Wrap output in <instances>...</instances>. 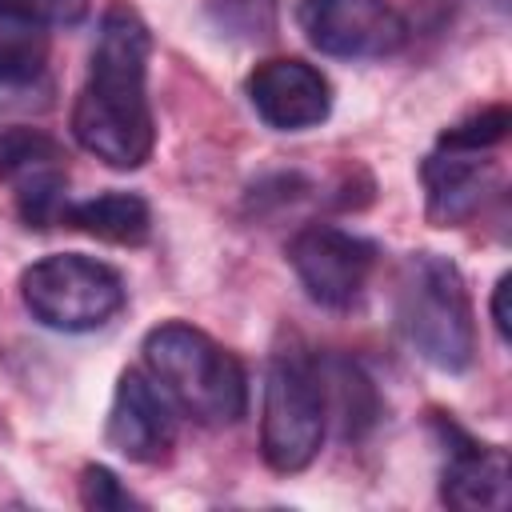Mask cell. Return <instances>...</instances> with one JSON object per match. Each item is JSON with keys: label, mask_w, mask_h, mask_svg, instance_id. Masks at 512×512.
I'll return each instance as SVG.
<instances>
[{"label": "cell", "mask_w": 512, "mask_h": 512, "mask_svg": "<svg viewBox=\"0 0 512 512\" xmlns=\"http://www.w3.org/2000/svg\"><path fill=\"white\" fill-rule=\"evenodd\" d=\"M108 448H116L132 464H164L176 448V404L164 396V388L140 372L128 368L116 380L108 424H104Z\"/></svg>", "instance_id": "cell-9"}, {"label": "cell", "mask_w": 512, "mask_h": 512, "mask_svg": "<svg viewBox=\"0 0 512 512\" xmlns=\"http://www.w3.org/2000/svg\"><path fill=\"white\" fill-rule=\"evenodd\" d=\"M512 128V112L504 104H492V108H480L472 116H464L460 124L444 128L436 144H448V148H468V152H492L496 144H504Z\"/></svg>", "instance_id": "cell-16"}, {"label": "cell", "mask_w": 512, "mask_h": 512, "mask_svg": "<svg viewBox=\"0 0 512 512\" xmlns=\"http://www.w3.org/2000/svg\"><path fill=\"white\" fill-rule=\"evenodd\" d=\"M80 504L88 512H124V508H144V500H136L120 476L104 464H88L80 472Z\"/></svg>", "instance_id": "cell-17"}, {"label": "cell", "mask_w": 512, "mask_h": 512, "mask_svg": "<svg viewBox=\"0 0 512 512\" xmlns=\"http://www.w3.org/2000/svg\"><path fill=\"white\" fill-rule=\"evenodd\" d=\"M436 432L444 436V468H440V500L456 512H496L508 504V452L500 444L472 440L448 416H436Z\"/></svg>", "instance_id": "cell-11"}, {"label": "cell", "mask_w": 512, "mask_h": 512, "mask_svg": "<svg viewBox=\"0 0 512 512\" xmlns=\"http://www.w3.org/2000/svg\"><path fill=\"white\" fill-rule=\"evenodd\" d=\"M248 100L256 116L276 128V132H304L328 120L332 112V84L320 68L296 60V56H276L252 68L248 76Z\"/></svg>", "instance_id": "cell-10"}, {"label": "cell", "mask_w": 512, "mask_h": 512, "mask_svg": "<svg viewBox=\"0 0 512 512\" xmlns=\"http://www.w3.org/2000/svg\"><path fill=\"white\" fill-rule=\"evenodd\" d=\"M0 184L12 188L16 212L28 228L60 224V212L68 204L64 148L40 128H24V124L0 128Z\"/></svg>", "instance_id": "cell-8"}, {"label": "cell", "mask_w": 512, "mask_h": 512, "mask_svg": "<svg viewBox=\"0 0 512 512\" xmlns=\"http://www.w3.org/2000/svg\"><path fill=\"white\" fill-rule=\"evenodd\" d=\"M508 284H512V276L504 272L496 280V288H492V328H496V336L504 344H508Z\"/></svg>", "instance_id": "cell-19"}, {"label": "cell", "mask_w": 512, "mask_h": 512, "mask_svg": "<svg viewBox=\"0 0 512 512\" xmlns=\"http://www.w3.org/2000/svg\"><path fill=\"white\" fill-rule=\"evenodd\" d=\"M328 432V396L320 356L304 344L276 348L264 376L260 404V456L272 472L292 476L304 472L324 444Z\"/></svg>", "instance_id": "cell-4"}, {"label": "cell", "mask_w": 512, "mask_h": 512, "mask_svg": "<svg viewBox=\"0 0 512 512\" xmlns=\"http://www.w3.org/2000/svg\"><path fill=\"white\" fill-rule=\"evenodd\" d=\"M296 24L336 60H384L408 44V20L388 0H300Z\"/></svg>", "instance_id": "cell-7"}, {"label": "cell", "mask_w": 512, "mask_h": 512, "mask_svg": "<svg viewBox=\"0 0 512 512\" xmlns=\"http://www.w3.org/2000/svg\"><path fill=\"white\" fill-rule=\"evenodd\" d=\"M380 248L348 228L336 224H304L288 240V264L320 308H348L360 300L372 268H376Z\"/></svg>", "instance_id": "cell-6"}, {"label": "cell", "mask_w": 512, "mask_h": 512, "mask_svg": "<svg viewBox=\"0 0 512 512\" xmlns=\"http://www.w3.org/2000/svg\"><path fill=\"white\" fill-rule=\"evenodd\" d=\"M420 180L428 220L436 228H456L480 212L484 196L496 184V164L488 160V152L436 144V152H428L420 164Z\"/></svg>", "instance_id": "cell-12"}, {"label": "cell", "mask_w": 512, "mask_h": 512, "mask_svg": "<svg viewBox=\"0 0 512 512\" xmlns=\"http://www.w3.org/2000/svg\"><path fill=\"white\" fill-rule=\"evenodd\" d=\"M48 32L44 24L0 4V88H28L48 68Z\"/></svg>", "instance_id": "cell-14"}, {"label": "cell", "mask_w": 512, "mask_h": 512, "mask_svg": "<svg viewBox=\"0 0 512 512\" xmlns=\"http://www.w3.org/2000/svg\"><path fill=\"white\" fill-rule=\"evenodd\" d=\"M28 316L52 332H96L128 300L124 276L84 252H52L20 272Z\"/></svg>", "instance_id": "cell-5"}, {"label": "cell", "mask_w": 512, "mask_h": 512, "mask_svg": "<svg viewBox=\"0 0 512 512\" xmlns=\"http://www.w3.org/2000/svg\"><path fill=\"white\" fill-rule=\"evenodd\" d=\"M60 224L76 228V232H84L92 240H104V244L136 248L152 232V208L136 192H100V196L64 204Z\"/></svg>", "instance_id": "cell-13"}, {"label": "cell", "mask_w": 512, "mask_h": 512, "mask_svg": "<svg viewBox=\"0 0 512 512\" xmlns=\"http://www.w3.org/2000/svg\"><path fill=\"white\" fill-rule=\"evenodd\" d=\"M320 372H324L328 408H336V416L344 420V436H364L376 424L372 380L348 360H320Z\"/></svg>", "instance_id": "cell-15"}, {"label": "cell", "mask_w": 512, "mask_h": 512, "mask_svg": "<svg viewBox=\"0 0 512 512\" xmlns=\"http://www.w3.org/2000/svg\"><path fill=\"white\" fill-rule=\"evenodd\" d=\"M396 324L412 352L440 372L476 360V308L460 268L440 252H412L396 280Z\"/></svg>", "instance_id": "cell-3"}, {"label": "cell", "mask_w": 512, "mask_h": 512, "mask_svg": "<svg viewBox=\"0 0 512 512\" xmlns=\"http://www.w3.org/2000/svg\"><path fill=\"white\" fill-rule=\"evenodd\" d=\"M0 4L16 8L20 16H28L44 28H76L92 8V0H0Z\"/></svg>", "instance_id": "cell-18"}, {"label": "cell", "mask_w": 512, "mask_h": 512, "mask_svg": "<svg viewBox=\"0 0 512 512\" xmlns=\"http://www.w3.org/2000/svg\"><path fill=\"white\" fill-rule=\"evenodd\" d=\"M140 352L148 376L188 420L204 428H228L248 412L244 364L208 332L184 320H164L144 336Z\"/></svg>", "instance_id": "cell-2"}, {"label": "cell", "mask_w": 512, "mask_h": 512, "mask_svg": "<svg viewBox=\"0 0 512 512\" xmlns=\"http://www.w3.org/2000/svg\"><path fill=\"white\" fill-rule=\"evenodd\" d=\"M152 32L128 0H112L88 56V76L72 104V140L116 172L140 168L156 148L148 104Z\"/></svg>", "instance_id": "cell-1"}]
</instances>
